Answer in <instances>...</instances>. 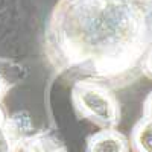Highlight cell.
I'll return each instance as SVG.
<instances>
[{
  "label": "cell",
  "instance_id": "6",
  "mask_svg": "<svg viewBox=\"0 0 152 152\" xmlns=\"http://www.w3.org/2000/svg\"><path fill=\"white\" fill-rule=\"evenodd\" d=\"M132 146L137 152H152V122L142 119L132 132Z\"/></svg>",
  "mask_w": 152,
  "mask_h": 152
},
{
  "label": "cell",
  "instance_id": "3",
  "mask_svg": "<svg viewBox=\"0 0 152 152\" xmlns=\"http://www.w3.org/2000/svg\"><path fill=\"white\" fill-rule=\"evenodd\" d=\"M31 129H32L31 117L26 113H17L12 117L6 119L3 123V128H2L9 148H15L24 143Z\"/></svg>",
  "mask_w": 152,
  "mask_h": 152
},
{
  "label": "cell",
  "instance_id": "10",
  "mask_svg": "<svg viewBox=\"0 0 152 152\" xmlns=\"http://www.w3.org/2000/svg\"><path fill=\"white\" fill-rule=\"evenodd\" d=\"M148 24H149V35H151V44H152V3H151L149 12H148Z\"/></svg>",
  "mask_w": 152,
  "mask_h": 152
},
{
  "label": "cell",
  "instance_id": "7",
  "mask_svg": "<svg viewBox=\"0 0 152 152\" xmlns=\"http://www.w3.org/2000/svg\"><path fill=\"white\" fill-rule=\"evenodd\" d=\"M20 78V67L9 59L0 58V99Z\"/></svg>",
  "mask_w": 152,
  "mask_h": 152
},
{
  "label": "cell",
  "instance_id": "5",
  "mask_svg": "<svg viewBox=\"0 0 152 152\" xmlns=\"http://www.w3.org/2000/svg\"><path fill=\"white\" fill-rule=\"evenodd\" d=\"M24 152H64V146L58 138L49 132L28 137L23 143Z\"/></svg>",
  "mask_w": 152,
  "mask_h": 152
},
{
  "label": "cell",
  "instance_id": "11",
  "mask_svg": "<svg viewBox=\"0 0 152 152\" xmlns=\"http://www.w3.org/2000/svg\"><path fill=\"white\" fill-rule=\"evenodd\" d=\"M5 114H3V110L0 108V131H2V128H3V123H5Z\"/></svg>",
  "mask_w": 152,
  "mask_h": 152
},
{
  "label": "cell",
  "instance_id": "4",
  "mask_svg": "<svg viewBox=\"0 0 152 152\" xmlns=\"http://www.w3.org/2000/svg\"><path fill=\"white\" fill-rule=\"evenodd\" d=\"M88 152H128V140L117 131L105 129L90 138Z\"/></svg>",
  "mask_w": 152,
  "mask_h": 152
},
{
  "label": "cell",
  "instance_id": "12",
  "mask_svg": "<svg viewBox=\"0 0 152 152\" xmlns=\"http://www.w3.org/2000/svg\"><path fill=\"white\" fill-rule=\"evenodd\" d=\"M138 2H142V3H143V5H146V6H151L152 0H138Z\"/></svg>",
  "mask_w": 152,
  "mask_h": 152
},
{
  "label": "cell",
  "instance_id": "8",
  "mask_svg": "<svg viewBox=\"0 0 152 152\" xmlns=\"http://www.w3.org/2000/svg\"><path fill=\"white\" fill-rule=\"evenodd\" d=\"M142 72H145L149 78L152 79V46L149 47V50L146 52V55L143 56V61H142Z\"/></svg>",
  "mask_w": 152,
  "mask_h": 152
},
{
  "label": "cell",
  "instance_id": "1",
  "mask_svg": "<svg viewBox=\"0 0 152 152\" xmlns=\"http://www.w3.org/2000/svg\"><path fill=\"white\" fill-rule=\"evenodd\" d=\"M148 12L138 0H59L46 26V53L58 69L125 78L152 46Z\"/></svg>",
  "mask_w": 152,
  "mask_h": 152
},
{
  "label": "cell",
  "instance_id": "2",
  "mask_svg": "<svg viewBox=\"0 0 152 152\" xmlns=\"http://www.w3.org/2000/svg\"><path fill=\"white\" fill-rule=\"evenodd\" d=\"M73 100L82 116L104 128H111L119 120V107L108 88L91 81H81L73 88Z\"/></svg>",
  "mask_w": 152,
  "mask_h": 152
},
{
  "label": "cell",
  "instance_id": "9",
  "mask_svg": "<svg viewBox=\"0 0 152 152\" xmlns=\"http://www.w3.org/2000/svg\"><path fill=\"white\" fill-rule=\"evenodd\" d=\"M145 119L152 122V91L145 100Z\"/></svg>",
  "mask_w": 152,
  "mask_h": 152
}]
</instances>
